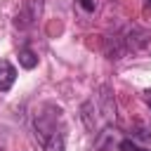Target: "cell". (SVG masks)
Instances as JSON below:
<instances>
[{
    "instance_id": "cell-1",
    "label": "cell",
    "mask_w": 151,
    "mask_h": 151,
    "mask_svg": "<svg viewBox=\"0 0 151 151\" xmlns=\"http://www.w3.org/2000/svg\"><path fill=\"white\" fill-rule=\"evenodd\" d=\"M33 134L45 151H64L66 146V127L61 118V109L45 104L33 116Z\"/></svg>"
},
{
    "instance_id": "cell-2",
    "label": "cell",
    "mask_w": 151,
    "mask_h": 151,
    "mask_svg": "<svg viewBox=\"0 0 151 151\" xmlns=\"http://www.w3.org/2000/svg\"><path fill=\"white\" fill-rule=\"evenodd\" d=\"M17 80V68L7 61V59H0V92H7Z\"/></svg>"
},
{
    "instance_id": "cell-3",
    "label": "cell",
    "mask_w": 151,
    "mask_h": 151,
    "mask_svg": "<svg viewBox=\"0 0 151 151\" xmlns=\"http://www.w3.org/2000/svg\"><path fill=\"white\" fill-rule=\"evenodd\" d=\"M19 64L24 66V68H35L38 66V57H35V52L31 50V47H21L19 50Z\"/></svg>"
},
{
    "instance_id": "cell-4",
    "label": "cell",
    "mask_w": 151,
    "mask_h": 151,
    "mask_svg": "<svg viewBox=\"0 0 151 151\" xmlns=\"http://www.w3.org/2000/svg\"><path fill=\"white\" fill-rule=\"evenodd\" d=\"M118 149H120V151H149V149L134 144L132 139H120V142H118Z\"/></svg>"
},
{
    "instance_id": "cell-5",
    "label": "cell",
    "mask_w": 151,
    "mask_h": 151,
    "mask_svg": "<svg viewBox=\"0 0 151 151\" xmlns=\"http://www.w3.org/2000/svg\"><path fill=\"white\" fill-rule=\"evenodd\" d=\"M78 2H80V7H85L87 12H92V9H94V2H92V0H78Z\"/></svg>"
},
{
    "instance_id": "cell-6",
    "label": "cell",
    "mask_w": 151,
    "mask_h": 151,
    "mask_svg": "<svg viewBox=\"0 0 151 151\" xmlns=\"http://www.w3.org/2000/svg\"><path fill=\"white\" fill-rule=\"evenodd\" d=\"M144 99H146V104L151 106V90H146V92H144Z\"/></svg>"
},
{
    "instance_id": "cell-7",
    "label": "cell",
    "mask_w": 151,
    "mask_h": 151,
    "mask_svg": "<svg viewBox=\"0 0 151 151\" xmlns=\"http://www.w3.org/2000/svg\"><path fill=\"white\" fill-rule=\"evenodd\" d=\"M146 5H151V0H146Z\"/></svg>"
}]
</instances>
